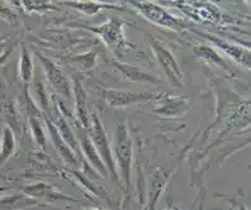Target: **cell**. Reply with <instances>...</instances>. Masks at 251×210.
Here are the masks:
<instances>
[{
    "label": "cell",
    "instance_id": "19",
    "mask_svg": "<svg viewBox=\"0 0 251 210\" xmlns=\"http://www.w3.org/2000/svg\"><path fill=\"white\" fill-rule=\"evenodd\" d=\"M33 73L34 69L31 53L25 47H23L21 53V61H19V75H21L22 81L25 82V85H29L33 80Z\"/></svg>",
    "mask_w": 251,
    "mask_h": 210
},
{
    "label": "cell",
    "instance_id": "3",
    "mask_svg": "<svg viewBox=\"0 0 251 210\" xmlns=\"http://www.w3.org/2000/svg\"><path fill=\"white\" fill-rule=\"evenodd\" d=\"M128 3L151 23L169 28L173 31H180L183 28V24L179 19L175 18L157 4L147 1V0H128Z\"/></svg>",
    "mask_w": 251,
    "mask_h": 210
},
{
    "label": "cell",
    "instance_id": "13",
    "mask_svg": "<svg viewBox=\"0 0 251 210\" xmlns=\"http://www.w3.org/2000/svg\"><path fill=\"white\" fill-rule=\"evenodd\" d=\"M25 192L27 195H29V196H33V198L45 199V200L52 201V203H56V201H75L74 199L61 194L56 187H53L51 185H47V184L29 185L28 187H25Z\"/></svg>",
    "mask_w": 251,
    "mask_h": 210
},
{
    "label": "cell",
    "instance_id": "1",
    "mask_svg": "<svg viewBox=\"0 0 251 210\" xmlns=\"http://www.w3.org/2000/svg\"><path fill=\"white\" fill-rule=\"evenodd\" d=\"M114 163L120 180L125 184L126 189L131 186L132 160H133V142L128 127L125 122L117 124L114 133Z\"/></svg>",
    "mask_w": 251,
    "mask_h": 210
},
{
    "label": "cell",
    "instance_id": "18",
    "mask_svg": "<svg viewBox=\"0 0 251 210\" xmlns=\"http://www.w3.org/2000/svg\"><path fill=\"white\" fill-rule=\"evenodd\" d=\"M194 52H196L197 57L202 58L203 61H205L207 64L216 65V66H220L222 67V69H225L227 72H231L230 67L227 66L226 61H225L224 58L221 57V55H218L217 52L212 48V47L197 46L196 48H194Z\"/></svg>",
    "mask_w": 251,
    "mask_h": 210
},
{
    "label": "cell",
    "instance_id": "2",
    "mask_svg": "<svg viewBox=\"0 0 251 210\" xmlns=\"http://www.w3.org/2000/svg\"><path fill=\"white\" fill-rule=\"evenodd\" d=\"M86 132L89 134L94 147L98 151L100 159L104 162L108 172L112 175V179L117 181V183H120V177H118V174H117L116 163H114L112 143H110L107 132H105L104 127H103L100 119H99L97 114H90V127L86 129Z\"/></svg>",
    "mask_w": 251,
    "mask_h": 210
},
{
    "label": "cell",
    "instance_id": "20",
    "mask_svg": "<svg viewBox=\"0 0 251 210\" xmlns=\"http://www.w3.org/2000/svg\"><path fill=\"white\" fill-rule=\"evenodd\" d=\"M29 124H31V131L36 143L42 149H46V134L43 129L42 120L36 112H32V113L29 112Z\"/></svg>",
    "mask_w": 251,
    "mask_h": 210
},
{
    "label": "cell",
    "instance_id": "21",
    "mask_svg": "<svg viewBox=\"0 0 251 210\" xmlns=\"http://www.w3.org/2000/svg\"><path fill=\"white\" fill-rule=\"evenodd\" d=\"M22 5L25 10L33 13H45L47 10H56L55 5L51 0H22Z\"/></svg>",
    "mask_w": 251,
    "mask_h": 210
},
{
    "label": "cell",
    "instance_id": "8",
    "mask_svg": "<svg viewBox=\"0 0 251 210\" xmlns=\"http://www.w3.org/2000/svg\"><path fill=\"white\" fill-rule=\"evenodd\" d=\"M75 129H76V140L79 142V147L81 153H84V156L86 157V160L90 162L92 167L95 168V171L98 172L99 175H101L103 177H105L108 175V170L105 167L104 162L100 159L98 151L93 144L92 140H90L89 134L86 132V129H84L79 123L75 120Z\"/></svg>",
    "mask_w": 251,
    "mask_h": 210
},
{
    "label": "cell",
    "instance_id": "24",
    "mask_svg": "<svg viewBox=\"0 0 251 210\" xmlns=\"http://www.w3.org/2000/svg\"><path fill=\"white\" fill-rule=\"evenodd\" d=\"M85 210H100V209H85Z\"/></svg>",
    "mask_w": 251,
    "mask_h": 210
},
{
    "label": "cell",
    "instance_id": "17",
    "mask_svg": "<svg viewBox=\"0 0 251 210\" xmlns=\"http://www.w3.org/2000/svg\"><path fill=\"white\" fill-rule=\"evenodd\" d=\"M16 151V137L12 129L5 125L0 140V164L5 163Z\"/></svg>",
    "mask_w": 251,
    "mask_h": 210
},
{
    "label": "cell",
    "instance_id": "14",
    "mask_svg": "<svg viewBox=\"0 0 251 210\" xmlns=\"http://www.w3.org/2000/svg\"><path fill=\"white\" fill-rule=\"evenodd\" d=\"M65 4L73 6V8L84 13L86 16H95L103 9L125 10V8H121L117 4L98 3V1H94V0H70V1H65Z\"/></svg>",
    "mask_w": 251,
    "mask_h": 210
},
{
    "label": "cell",
    "instance_id": "11",
    "mask_svg": "<svg viewBox=\"0 0 251 210\" xmlns=\"http://www.w3.org/2000/svg\"><path fill=\"white\" fill-rule=\"evenodd\" d=\"M73 96L75 101V116H76V122L79 123L84 129H88L90 127V114L86 107V96L84 92L83 85L79 79H74L73 85Z\"/></svg>",
    "mask_w": 251,
    "mask_h": 210
},
{
    "label": "cell",
    "instance_id": "16",
    "mask_svg": "<svg viewBox=\"0 0 251 210\" xmlns=\"http://www.w3.org/2000/svg\"><path fill=\"white\" fill-rule=\"evenodd\" d=\"M188 103L184 97H168L159 108L153 110L155 113L165 117H180L187 113Z\"/></svg>",
    "mask_w": 251,
    "mask_h": 210
},
{
    "label": "cell",
    "instance_id": "5",
    "mask_svg": "<svg viewBox=\"0 0 251 210\" xmlns=\"http://www.w3.org/2000/svg\"><path fill=\"white\" fill-rule=\"evenodd\" d=\"M86 29L98 34L108 47L118 52L120 49H125L128 47V43L126 42L125 38V22L120 18H110L107 23L99 25V27H85Z\"/></svg>",
    "mask_w": 251,
    "mask_h": 210
},
{
    "label": "cell",
    "instance_id": "9",
    "mask_svg": "<svg viewBox=\"0 0 251 210\" xmlns=\"http://www.w3.org/2000/svg\"><path fill=\"white\" fill-rule=\"evenodd\" d=\"M196 33H198L199 36L205 38L207 41L212 42L217 48H220L221 51L225 52L227 56H230L231 58H233L236 62L241 66H246L249 69L250 67V51L245 49L244 47L236 46L233 43L228 42V41L224 40V38H220L217 36H213L211 33H205V32H199V31H193Z\"/></svg>",
    "mask_w": 251,
    "mask_h": 210
},
{
    "label": "cell",
    "instance_id": "23",
    "mask_svg": "<svg viewBox=\"0 0 251 210\" xmlns=\"http://www.w3.org/2000/svg\"><path fill=\"white\" fill-rule=\"evenodd\" d=\"M94 1H98V3H104V4H110L109 0H94Z\"/></svg>",
    "mask_w": 251,
    "mask_h": 210
},
{
    "label": "cell",
    "instance_id": "15",
    "mask_svg": "<svg viewBox=\"0 0 251 210\" xmlns=\"http://www.w3.org/2000/svg\"><path fill=\"white\" fill-rule=\"evenodd\" d=\"M112 65L116 67L117 70L121 71L129 81L144 82V84H149V82H151V84H159L160 82V80L157 77L152 76L150 73L144 72L138 67H133L131 65L122 64V62L118 61H112Z\"/></svg>",
    "mask_w": 251,
    "mask_h": 210
},
{
    "label": "cell",
    "instance_id": "7",
    "mask_svg": "<svg viewBox=\"0 0 251 210\" xmlns=\"http://www.w3.org/2000/svg\"><path fill=\"white\" fill-rule=\"evenodd\" d=\"M104 101L110 108H125L136 104L147 103L156 99L153 93H133L128 90H117V89H105L103 92Z\"/></svg>",
    "mask_w": 251,
    "mask_h": 210
},
{
    "label": "cell",
    "instance_id": "10",
    "mask_svg": "<svg viewBox=\"0 0 251 210\" xmlns=\"http://www.w3.org/2000/svg\"><path fill=\"white\" fill-rule=\"evenodd\" d=\"M43 118H45V122H46L47 131H49L50 136H51V140H52L53 146H55V148H56V151L58 152V155L61 156L62 160H64L66 163L70 164V166H74V167L79 166L80 161H79V159H77L76 153L74 152L73 149H71L70 147L66 144V142L62 140L61 136H60V133H58L57 129H56L55 124H53V123L50 120L49 117L45 114V116H43Z\"/></svg>",
    "mask_w": 251,
    "mask_h": 210
},
{
    "label": "cell",
    "instance_id": "6",
    "mask_svg": "<svg viewBox=\"0 0 251 210\" xmlns=\"http://www.w3.org/2000/svg\"><path fill=\"white\" fill-rule=\"evenodd\" d=\"M36 53L37 57L40 58L41 64H42L41 66H42L43 71L46 73L50 85L52 86L56 94L60 95V96H64L65 99H70L71 95H73V85L69 81L68 76L64 73V71L52 60L45 57L38 52H36Z\"/></svg>",
    "mask_w": 251,
    "mask_h": 210
},
{
    "label": "cell",
    "instance_id": "4",
    "mask_svg": "<svg viewBox=\"0 0 251 210\" xmlns=\"http://www.w3.org/2000/svg\"><path fill=\"white\" fill-rule=\"evenodd\" d=\"M150 45L152 47V51L155 52V56H156L160 67L165 73L166 80L170 82V85L176 86V88H183V72H181L180 66L178 65L172 52L169 51L165 46H162L159 41H156L152 37H150Z\"/></svg>",
    "mask_w": 251,
    "mask_h": 210
},
{
    "label": "cell",
    "instance_id": "22",
    "mask_svg": "<svg viewBox=\"0 0 251 210\" xmlns=\"http://www.w3.org/2000/svg\"><path fill=\"white\" fill-rule=\"evenodd\" d=\"M34 99H36V105L41 109V112H47L50 109V100L47 96V93L45 90V86L41 81H37L34 84V90H33Z\"/></svg>",
    "mask_w": 251,
    "mask_h": 210
},
{
    "label": "cell",
    "instance_id": "12",
    "mask_svg": "<svg viewBox=\"0 0 251 210\" xmlns=\"http://www.w3.org/2000/svg\"><path fill=\"white\" fill-rule=\"evenodd\" d=\"M52 123L55 124L56 129H57V132L60 133L62 140L66 142V144L73 149L74 152L76 153L77 157H80V156H81V151H80L79 142H77L76 140V136H75V133H74L73 129H71V125L69 124L68 120L65 119L64 113H62L60 109H57L55 112V119H53Z\"/></svg>",
    "mask_w": 251,
    "mask_h": 210
},
{
    "label": "cell",
    "instance_id": "25",
    "mask_svg": "<svg viewBox=\"0 0 251 210\" xmlns=\"http://www.w3.org/2000/svg\"><path fill=\"white\" fill-rule=\"evenodd\" d=\"M164 210H174V209H170V208H168V209H164Z\"/></svg>",
    "mask_w": 251,
    "mask_h": 210
}]
</instances>
